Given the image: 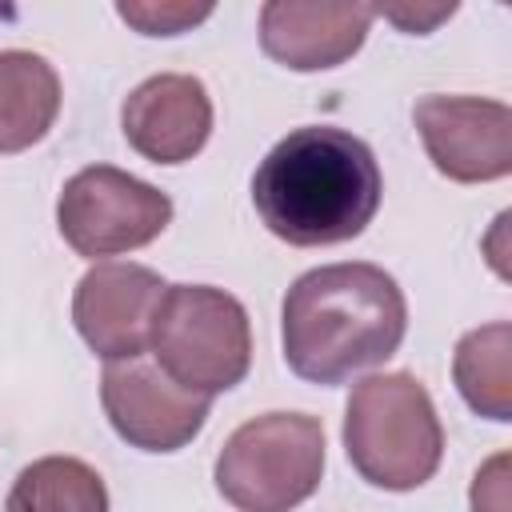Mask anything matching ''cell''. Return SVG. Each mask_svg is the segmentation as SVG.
I'll return each instance as SVG.
<instances>
[{
	"instance_id": "2",
	"label": "cell",
	"mask_w": 512,
	"mask_h": 512,
	"mask_svg": "<svg viewBox=\"0 0 512 512\" xmlns=\"http://www.w3.org/2000/svg\"><path fill=\"white\" fill-rule=\"evenodd\" d=\"M408 332L400 284L364 260L304 272L280 308V340L288 368L308 384H344L384 364Z\"/></svg>"
},
{
	"instance_id": "16",
	"label": "cell",
	"mask_w": 512,
	"mask_h": 512,
	"mask_svg": "<svg viewBox=\"0 0 512 512\" xmlns=\"http://www.w3.org/2000/svg\"><path fill=\"white\" fill-rule=\"evenodd\" d=\"M508 456H492L472 484V512H508Z\"/></svg>"
},
{
	"instance_id": "8",
	"label": "cell",
	"mask_w": 512,
	"mask_h": 512,
	"mask_svg": "<svg viewBox=\"0 0 512 512\" xmlns=\"http://www.w3.org/2000/svg\"><path fill=\"white\" fill-rule=\"evenodd\" d=\"M416 132L440 176L488 184L512 172V108L484 96H424L412 108Z\"/></svg>"
},
{
	"instance_id": "13",
	"label": "cell",
	"mask_w": 512,
	"mask_h": 512,
	"mask_svg": "<svg viewBox=\"0 0 512 512\" xmlns=\"http://www.w3.org/2000/svg\"><path fill=\"white\" fill-rule=\"evenodd\" d=\"M452 380L476 416L508 424L512 420V324L496 320L464 332L452 356Z\"/></svg>"
},
{
	"instance_id": "17",
	"label": "cell",
	"mask_w": 512,
	"mask_h": 512,
	"mask_svg": "<svg viewBox=\"0 0 512 512\" xmlns=\"http://www.w3.org/2000/svg\"><path fill=\"white\" fill-rule=\"evenodd\" d=\"M456 8L448 4V8H432V12H404V8H392V12H384L392 24H400V28H408V32H428V28H436L440 20H448Z\"/></svg>"
},
{
	"instance_id": "3",
	"label": "cell",
	"mask_w": 512,
	"mask_h": 512,
	"mask_svg": "<svg viewBox=\"0 0 512 512\" xmlns=\"http://www.w3.org/2000/svg\"><path fill=\"white\" fill-rule=\"evenodd\" d=\"M348 464L384 492H412L436 476L444 428L428 388L412 372L364 376L344 408Z\"/></svg>"
},
{
	"instance_id": "1",
	"label": "cell",
	"mask_w": 512,
	"mask_h": 512,
	"mask_svg": "<svg viewBox=\"0 0 512 512\" xmlns=\"http://www.w3.org/2000/svg\"><path fill=\"white\" fill-rule=\"evenodd\" d=\"M384 196L372 148L332 124L288 132L252 176V204L272 236L292 248L356 240Z\"/></svg>"
},
{
	"instance_id": "5",
	"label": "cell",
	"mask_w": 512,
	"mask_h": 512,
	"mask_svg": "<svg viewBox=\"0 0 512 512\" xmlns=\"http://www.w3.org/2000/svg\"><path fill=\"white\" fill-rule=\"evenodd\" d=\"M148 348L180 388L212 400L248 376L252 324L244 304L224 288L168 284Z\"/></svg>"
},
{
	"instance_id": "4",
	"label": "cell",
	"mask_w": 512,
	"mask_h": 512,
	"mask_svg": "<svg viewBox=\"0 0 512 512\" xmlns=\"http://www.w3.org/2000/svg\"><path fill=\"white\" fill-rule=\"evenodd\" d=\"M324 476V424L308 412L244 420L216 456V488L236 512H292Z\"/></svg>"
},
{
	"instance_id": "15",
	"label": "cell",
	"mask_w": 512,
	"mask_h": 512,
	"mask_svg": "<svg viewBox=\"0 0 512 512\" xmlns=\"http://www.w3.org/2000/svg\"><path fill=\"white\" fill-rule=\"evenodd\" d=\"M120 20L144 36H180L212 16V4H184V0H120Z\"/></svg>"
},
{
	"instance_id": "12",
	"label": "cell",
	"mask_w": 512,
	"mask_h": 512,
	"mask_svg": "<svg viewBox=\"0 0 512 512\" xmlns=\"http://www.w3.org/2000/svg\"><path fill=\"white\" fill-rule=\"evenodd\" d=\"M60 116L56 68L24 48L0 52V156L40 144Z\"/></svg>"
},
{
	"instance_id": "14",
	"label": "cell",
	"mask_w": 512,
	"mask_h": 512,
	"mask_svg": "<svg viewBox=\"0 0 512 512\" xmlns=\"http://www.w3.org/2000/svg\"><path fill=\"white\" fill-rule=\"evenodd\" d=\"M4 512H108V488L76 456H40L12 480Z\"/></svg>"
},
{
	"instance_id": "6",
	"label": "cell",
	"mask_w": 512,
	"mask_h": 512,
	"mask_svg": "<svg viewBox=\"0 0 512 512\" xmlns=\"http://www.w3.org/2000/svg\"><path fill=\"white\" fill-rule=\"evenodd\" d=\"M168 224V192L112 164L80 168L56 200V228L68 240V248L84 260L136 252L152 244Z\"/></svg>"
},
{
	"instance_id": "9",
	"label": "cell",
	"mask_w": 512,
	"mask_h": 512,
	"mask_svg": "<svg viewBox=\"0 0 512 512\" xmlns=\"http://www.w3.org/2000/svg\"><path fill=\"white\" fill-rule=\"evenodd\" d=\"M168 284L160 272L124 260L92 264L72 292V324L100 360L144 356Z\"/></svg>"
},
{
	"instance_id": "11",
	"label": "cell",
	"mask_w": 512,
	"mask_h": 512,
	"mask_svg": "<svg viewBox=\"0 0 512 512\" xmlns=\"http://www.w3.org/2000/svg\"><path fill=\"white\" fill-rule=\"evenodd\" d=\"M376 12L360 4L268 0L260 8V48L292 72H324L352 60Z\"/></svg>"
},
{
	"instance_id": "7",
	"label": "cell",
	"mask_w": 512,
	"mask_h": 512,
	"mask_svg": "<svg viewBox=\"0 0 512 512\" xmlns=\"http://www.w3.org/2000/svg\"><path fill=\"white\" fill-rule=\"evenodd\" d=\"M100 404L116 436L140 452H180L208 420L212 400L180 388L156 360L132 356L104 364Z\"/></svg>"
},
{
	"instance_id": "10",
	"label": "cell",
	"mask_w": 512,
	"mask_h": 512,
	"mask_svg": "<svg viewBox=\"0 0 512 512\" xmlns=\"http://www.w3.org/2000/svg\"><path fill=\"white\" fill-rule=\"evenodd\" d=\"M124 140L152 164H184L212 136V96L200 76L160 72L136 84L120 108Z\"/></svg>"
}]
</instances>
